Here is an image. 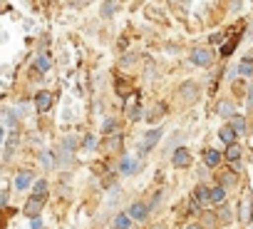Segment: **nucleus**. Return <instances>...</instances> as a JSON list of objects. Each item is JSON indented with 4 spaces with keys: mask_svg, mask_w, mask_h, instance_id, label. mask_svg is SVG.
<instances>
[{
    "mask_svg": "<svg viewBox=\"0 0 253 229\" xmlns=\"http://www.w3.org/2000/svg\"><path fill=\"white\" fill-rule=\"evenodd\" d=\"M42 207H45V197H40V194H33L28 202H25V207H23V212H25V217H40V212H42Z\"/></svg>",
    "mask_w": 253,
    "mask_h": 229,
    "instance_id": "nucleus-1",
    "label": "nucleus"
},
{
    "mask_svg": "<svg viewBox=\"0 0 253 229\" xmlns=\"http://www.w3.org/2000/svg\"><path fill=\"white\" fill-rule=\"evenodd\" d=\"M191 62L199 65V67H209L213 62V53L206 50V48H196V50H191Z\"/></svg>",
    "mask_w": 253,
    "mask_h": 229,
    "instance_id": "nucleus-2",
    "label": "nucleus"
},
{
    "mask_svg": "<svg viewBox=\"0 0 253 229\" xmlns=\"http://www.w3.org/2000/svg\"><path fill=\"white\" fill-rule=\"evenodd\" d=\"M159 140H162V127H152V130H147V135L142 137V152L154 150V147L159 145Z\"/></svg>",
    "mask_w": 253,
    "mask_h": 229,
    "instance_id": "nucleus-3",
    "label": "nucleus"
},
{
    "mask_svg": "<svg viewBox=\"0 0 253 229\" xmlns=\"http://www.w3.org/2000/svg\"><path fill=\"white\" fill-rule=\"evenodd\" d=\"M129 214L132 219H137V222H144L147 217H149V207L144 204V202H132V207H129Z\"/></svg>",
    "mask_w": 253,
    "mask_h": 229,
    "instance_id": "nucleus-4",
    "label": "nucleus"
},
{
    "mask_svg": "<svg viewBox=\"0 0 253 229\" xmlns=\"http://www.w3.org/2000/svg\"><path fill=\"white\" fill-rule=\"evenodd\" d=\"M179 97H181L184 102H194V100L199 97V87H196V82H184V85L179 87Z\"/></svg>",
    "mask_w": 253,
    "mask_h": 229,
    "instance_id": "nucleus-5",
    "label": "nucleus"
},
{
    "mask_svg": "<svg viewBox=\"0 0 253 229\" xmlns=\"http://www.w3.org/2000/svg\"><path fill=\"white\" fill-rule=\"evenodd\" d=\"M171 162H174V167H189L191 165V155H189V150H184V147H179V150H174V155H171Z\"/></svg>",
    "mask_w": 253,
    "mask_h": 229,
    "instance_id": "nucleus-6",
    "label": "nucleus"
},
{
    "mask_svg": "<svg viewBox=\"0 0 253 229\" xmlns=\"http://www.w3.org/2000/svg\"><path fill=\"white\" fill-rule=\"evenodd\" d=\"M35 107H38L40 112H47V110L52 107V95H50L47 90H40L38 97H35Z\"/></svg>",
    "mask_w": 253,
    "mask_h": 229,
    "instance_id": "nucleus-7",
    "label": "nucleus"
},
{
    "mask_svg": "<svg viewBox=\"0 0 253 229\" xmlns=\"http://www.w3.org/2000/svg\"><path fill=\"white\" fill-rule=\"evenodd\" d=\"M216 112L221 114V117H233V114H236V107H233V102H228V100H218Z\"/></svg>",
    "mask_w": 253,
    "mask_h": 229,
    "instance_id": "nucleus-8",
    "label": "nucleus"
},
{
    "mask_svg": "<svg viewBox=\"0 0 253 229\" xmlns=\"http://www.w3.org/2000/svg\"><path fill=\"white\" fill-rule=\"evenodd\" d=\"M129 224H132V217L129 214H117L112 219V229H129Z\"/></svg>",
    "mask_w": 253,
    "mask_h": 229,
    "instance_id": "nucleus-9",
    "label": "nucleus"
},
{
    "mask_svg": "<svg viewBox=\"0 0 253 229\" xmlns=\"http://www.w3.org/2000/svg\"><path fill=\"white\" fill-rule=\"evenodd\" d=\"M30 182H33V172H30V170H23V172L15 177V189H25Z\"/></svg>",
    "mask_w": 253,
    "mask_h": 229,
    "instance_id": "nucleus-10",
    "label": "nucleus"
},
{
    "mask_svg": "<svg viewBox=\"0 0 253 229\" xmlns=\"http://www.w3.org/2000/svg\"><path fill=\"white\" fill-rule=\"evenodd\" d=\"M218 140H221V142H226V145L236 142V132H233V127H231V125L221 127V130H218Z\"/></svg>",
    "mask_w": 253,
    "mask_h": 229,
    "instance_id": "nucleus-11",
    "label": "nucleus"
},
{
    "mask_svg": "<svg viewBox=\"0 0 253 229\" xmlns=\"http://www.w3.org/2000/svg\"><path fill=\"white\" fill-rule=\"evenodd\" d=\"M223 199H226V189H223V187H213V189H209V202L221 204Z\"/></svg>",
    "mask_w": 253,
    "mask_h": 229,
    "instance_id": "nucleus-12",
    "label": "nucleus"
},
{
    "mask_svg": "<svg viewBox=\"0 0 253 229\" xmlns=\"http://www.w3.org/2000/svg\"><path fill=\"white\" fill-rule=\"evenodd\" d=\"M251 217H253V212H251V197H246V199L241 202V222H243V224H248V222H251Z\"/></svg>",
    "mask_w": 253,
    "mask_h": 229,
    "instance_id": "nucleus-13",
    "label": "nucleus"
},
{
    "mask_svg": "<svg viewBox=\"0 0 253 229\" xmlns=\"http://www.w3.org/2000/svg\"><path fill=\"white\" fill-rule=\"evenodd\" d=\"M137 170H139V165H134L129 157H124V160H122V165H119V172H122V174H134Z\"/></svg>",
    "mask_w": 253,
    "mask_h": 229,
    "instance_id": "nucleus-14",
    "label": "nucleus"
},
{
    "mask_svg": "<svg viewBox=\"0 0 253 229\" xmlns=\"http://www.w3.org/2000/svg\"><path fill=\"white\" fill-rule=\"evenodd\" d=\"M204 162H206L209 167H218V162H221V155H218L216 150H206V152H204Z\"/></svg>",
    "mask_w": 253,
    "mask_h": 229,
    "instance_id": "nucleus-15",
    "label": "nucleus"
},
{
    "mask_svg": "<svg viewBox=\"0 0 253 229\" xmlns=\"http://www.w3.org/2000/svg\"><path fill=\"white\" fill-rule=\"evenodd\" d=\"M228 120H231V127H233V132H236V135L246 132V120L241 117V114H233V117H228Z\"/></svg>",
    "mask_w": 253,
    "mask_h": 229,
    "instance_id": "nucleus-16",
    "label": "nucleus"
},
{
    "mask_svg": "<svg viewBox=\"0 0 253 229\" xmlns=\"http://www.w3.org/2000/svg\"><path fill=\"white\" fill-rule=\"evenodd\" d=\"M236 72H238V75L251 77V75H253V60H248V57H246V60H241V65L236 67Z\"/></svg>",
    "mask_w": 253,
    "mask_h": 229,
    "instance_id": "nucleus-17",
    "label": "nucleus"
},
{
    "mask_svg": "<svg viewBox=\"0 0 253 229\" xmlns=\"http://www.w3.org/2000/svg\"><path fill=\"white\" fill-rule=\"evenodd\" d=\"M114 10H117V3H114V0H104V3H102V18H112Z\"/></svg>",
    "mask_w": 253,
    "mask_h": 229,
    "instance_id": "nucleus-18",
    "label": "nucleus"
},
{
    "mask_svg": "<svg viewBox=\"0 0 253 229\" xmlns=\"http://www.w3.org/2000/svg\"><path fill=\"white\" fill-rule=\"evenodd\" d=\"M33 194H40V197H47V179H38L33 184Z\"/></svg>",
    "mask_w": 253,
    "mask_h": 229,
    "instance_id": "nucleus-19",
    "label": "nucleus"
},
{
    "mask_svg": "<svg viewBox=\"0 0 253 229\" xmlns=\"http://www.w3.org/2000/svg\"><path fill=\"white\" fill-rule=\"evenodd\" d=\"M226 157H228L231 162H236V160L241 157V147H238L236 142H231V145H228V150H226Z\"/></svg>",
    "mask_w": 253,
    "mask_h": 229,
    "instance_id": "nucleus-20",
    "label": "nucleus"
},
{
    "mask_svg": "<svg viewBox=\"0 0 253 229\" xmlns=\"http://www.w3.org/2000/svg\"><path fill=\"white\" fill-rule=\"evenodd\" d=\"M35 67H38L40 72H47V70H50V57H47V55H40V57L35 60Z\"/></svg>",
    "mask_w": 253,
    "mask_h": 229,
    "instance_id": "nucleus-21",
    "label": "nucleus"
},
{
    "mask_svg": "<svg viewBox=\"0 0 253 229\" xmlns=\"http://www.w3.org/2000/svg\"><path fill=\"white\" fill-rule=\"evenodd\" d=\"M107 150H122V135H114L107 140Z\"/></svg>",
    "mask_w": 253,
    "mask_h": 229,
    "instance_id": "nucleus-22",
    "label": "nucleus"
},
{
    "mask_svg": "<svg viewBox=\"0 0 253 229\" xmlns=\"http://www.w3.org/2000/svg\"><path fill=\"white\" fill-rule=\"evenodd\" d=\"M75 145H77V142H75L72 137H67V140L62 142V155H65V157H70V155H72V147H75Z\"/></svg>",
    "mask_w": 253,
    "mask_h": 229,
    "instance_id": "nucleus-23",
    "label": "nucleus"
},
{
    "mask_svg": "<svg viewBox=\"0 0 253 229\" xmlns=\"http://www.w3.org/2000/svg\"><path fill=\"white\" fill-rule=\"evenodd\" d=\"M194 197H196L199 202H206V199H209V187H204V184H201V187H196Z\"/></svg>",
    "mask_w": 253,
    "mask_h": 229,
    "instance_id": "nucleus-24",
    "label": "nucleus"
},
{
    "mask_svg": "<svg viewBox=\"0 0 253 229\" xmlns=\"http://www.w3.org/2000/svg\"><path fill=\"white\" fill-rule=\"evenodd\" d=\"M15 145H18V132H13V135H10V140H8V150H5V152H8V157L13 155V150H15Z\"/></svg>",
    "mask_w": 253,
    "mask_h": 229,
    "instance_id": "nucleus-25",
    "label": "nucleus"
},
{
    "mask_svg": "<svg viewBox=\"0 0 253 229\" xmlns=\"http://www.w3.org/2000/svg\"><path fill=\"white\" fill-rule=\"evenodd\" d=\"M233 48H236V40H231V43H226V45L221 48V55H223V57H228V55L233 53Z\"/></svg>",
    "mask_w": 253,
    "mask_h": 229,
    "instance_id": "nucleus-26",
    "label": "nucleus"
},
{
    "mask_svg": "<svg viewBox=\"0 0 253 229\" xmlns=\"http://www.w3.org/2000/svg\"><path fill=\"white\" fill-rule=\"evenodd\" d=\"M159 202H162V189H159V192L154 194V199H152V204H147V207H149V212H152V209H157V207H159Z\"/></svg>",
    "mask_w": 253,
    "mask_h": 229,
    "instance_id": "nucleus-27",
    "label": "nucleus"
},
{
    "mask_svg": "<svg viewBox=\"0 0 253 229\" xmlns=\"http://www.w3.org/2000/svg\"><path fill=\"white\" fill-rule=\"evenodd\" d=\"M84 147H87V150H94V147H97V140H94L92 135H87V137H84Z\"/></svg>",
    "mask_w": 253,
    "mask_h": 229,
    "instance_id": "nucleus-28",
    "label": "nucleus"
},
{
    "mask_svg": "<svg viewBox=\"0 0 253 229\" xmlns=\"http://www.w3.org/2000/svg\"><path fill=\"white\" fill-rule=\"evenodd\" d=\"M139 117H142V107L137 105V107H134V110L129 112V120H139Z\"/></svg>",
    "mask_w": 253,
    "mask_h": 229,
    "instance_id": "nucleus-29",
    "label": "nucleus"
},
{
    "mask_svg": "<svg viewBox=\"0 0 253 229\" xmlns=\"http://www.w3.org/2000/svg\"><path fill=\"white\" fill-rule=\"evenodd\" d=\"M114 127H117V122H114V120H107V122H104V132H107V135H112V132H114Z\"/></svg>",
    "mask_w": 253,
    "mask_h": 229,
    "instance_id": "nucleus-30",
    "label": "nucleus"
},
{
    "mask_svg": "<svg viewBox=\"0 0 253 229\" xmlns=\"http://www.w3.org/2000/svg\"><path fill=\"white\" fill-rule=\"evenodd\" d=\"M42 165H45V167H52V155H50L47 150L42 152Z\"/></svg>",
    "mask_w": 253,
    "mask_h": 229,
    "instance_id": "nucleus-31",
    "label": "nucleus"
},
{
    "mask_svg": "<svg viewBox=\"0 0 253 229\" xmlns=\"http://www.w3.org/2000/svg\"><path fill=\"white\" fill-rule=\"evenodd\" d=\"M199 204H201V202H199V199L194 197V199L189 202V212H191V214H196V212H199Z\"/></svg>",
    "mask_w": 253,
    "mask_h": 229,
    "instance_id": "nucleus-32",
    "label": "nucleus"
},
{
    "mask_svg": "<svg viewBox=\"0 0 253 229\" xmlns=\"http://www.w3.org/2000/svg\"><path fill=\"white\" fill-rule=\"evenodd\" d=\"M30 229H42V222H40V217H33V222H30Z\"/></svg>",
    "mask_w": 253,
    "mask_h": 229,
    "instance_id": "nucleus-33",
    "label": "nucleus"
},
{
    "mask_svg": "<svg viewBox=\"0 0 253 229\" xmlns=\"http://www.w3.org/2000/svg\"><path fill=\"white\" fill-rule=\"evenodd\" d=\"M5 202H8V192H5V189H0V209L5 207Z\"/></svg>",
    "mask_w": 253,
    "mask_h": 229,
    "instance_id": "nucleus-34",
    "label": "nucleus"
},
{
    "mask_svg": "<svg viewBox=\"0 0 253 229\" xmlns=\"http://www.w3.org/2000/svg\"><path fill=\"white\" fill-rule=\"evenodd\" d=\"M223 184H236V174H223Z\"/></svg>",
    "mask_w": 253,
    "mask_h": 229,
    "instance_id": "nucleus-35",
    "label": "nucleus"
},
{
    "mask_svg": "<svg viewBox=\"0 0 253 229\" xmlns=\"http://www.w3.org/2000/svg\"><path fill=\"white\" fill-rule=\"evenodd\" d=\"M221 219H223V222H228V219H231V214H228V207H221Z\"/></svg>",
    "mask_w": 253,
    "mask_h": 229,
    "instance_id": "nucleus-36",
    "label": "nucleus"
},
{
    "mask_svg": "<svg viewBox=\"0 0 253 229\" xmlns=\"http://www.w3.org/2000/svg\"><path fill=\"white\" fill-rule=\"evenodd\" d=\"M248 107H253V85L248 87Z\"/></svg>",
    "mask_w": 253,
    "mask_h": 229,
    "instance_id": "nucleus-37",
    "label": "nucleus"
},
{
    "mask_svg": "<svg viewBox=\"0 0 253 229\" xmlns=\"http://www.w3.org/2000/svg\"><path fill=\"white\" fill-rule=\"evenodd\" d=\"M186 229H204V227H201V224H189Z\"/></svg>",
    "mask_w": 253,
    "mask_h": 229,
    "instance_id": "nucleus-38",
    "label": "nucleus"
},
{
    "mask_svg": "<svg viewBox=\"0 0 253 229\" xmlns=\"http://www.w3.org/2000/svg\"><path fill=\"white\" fill-rule=\"evenodd\" d=\"M3 137H5V130H3V127H0V142H3Z\"/></svg>",
    "mask_w": 253,
    "mask_h": 229,
    "instance_id": "nucleus-39",
    "label": "nucleus"
},
{
    "mask_svg": "<svg viewBox=\"0 0 253 229\" xmlns=\"http://www.w3.org/2000/svg\"><path fill=\"white\" fill-rule=\"evenodd\" d=\"M154 229H164V227H154Z\"/></svg>",
    "mask_w": 253,
    "mask_h": 229,
    "instance_id": "nucleus-40",
    "label": "nucleus"
}]
</instances>
